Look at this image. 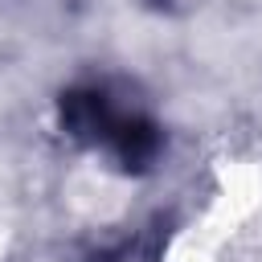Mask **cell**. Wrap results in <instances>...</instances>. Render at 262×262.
I'll return each instance as SVG.
<instances>
[{
  "label": "cell",
  "mask_w": 262,
  "mask_h": 262,
  "mask_svg": "<svg viewBox=\"0 0 262 262\" xmlns=\"http://www.w3.org/2000/svg\"><path fill=\"white\" fill-rule=\"evenodd\" d=\"M102 147H111V156L123 164V168H147L156 156H160V127L143 115H115Z\"/></svg>",
  "instance_id": "6da1fadb"
}]
</instances>
